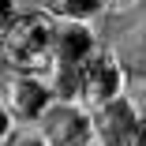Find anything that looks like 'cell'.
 <instances>
[{
  "mask_svg": "<svg viewBox=\"0 0 146 146\" xmlns=\"http://www.w3.org/2000/svg\"><path fill=\"white\" fill-rule=\"evenodd\" d=\"M4 38V60H11L19 71H45L49 68V41H52V19L38 11H19Z\"/></svg>",
  "mask_w": 146,
  "mask_h": 146,
  "instance_id": "6da1fadb",
  "label": "cell"
},
{
  "mask_svg": "<svg viewBox=\"0 0 146 146\" xmlns=\"http://www.w3.org/2000/svg\"><path fill=\"white\" fill-rule=\"evenodd\" d=\"M124 79H127V71L120 64V56L109 52V49H98L90 60L79 64V94H75V101L94 112L105 101L124 94Z\"/></svg>",
  "mask_w": 146,
  "mask_h": 146,
  "instance_id": "7a4b0ae2",
  "label": "cell"
},
{
  "mask_svg": "<svg viewBox=\"0 0 146 146\" xmlns=\"http://www.w3.org/2000/svg\"><path fill=\"white\" fill-rule=\"evenodd\" d=\"M38 131L49 146H86L94 142V112L79 101H52L38 120Z\"/></svg>",
  "mask_w": 146,
  "mask_h": 146,
  "instance_id": "3957f363",
  "label": "cell"
},
{
  "mask_svg": "<svg viewBox=\"0 0 146 146\" xmlns=\"http://www.w3.org/2000/svg\"><path fill=\"white\" fill-rule=\"evenodd\" d=\"M0 101H4V109L11 112L15 124H38L45 109L56 101L49 79H41L38 71H19L4 82V94H0Z\"/></svg>",
  "mask_w": 146,
  "mask_h": 146,
  "instance_id": "277c9868",
  "label": "cell"
},
{
  "mask_svg": "<svg viewBox=\"0 0 146 146\" xmlns=\"http://www.w3.org/2000/svg\"><path fill=\"white\" fill-rule=\"evenodd\" d=\"M98 52V38L90 23L82 19H56L52 23V41H49V64H71L79 68Z\"/></svg>",
  "mask_w": 146,
  "mask_h": 146,
  "instance_id": "5b68a950",
  "label": "cell"
},
{
  "mask_svg": "<svg viewBox=\"0 0 146 146\" xmlns=\"http://www.w3.org/2000/svg\"><path fill=\"white\" fill-rule=\"evenodd\" d=\"M142 116L135 112V105L120 94L105 101L101 109H94V139L101 146H135V131H139Z\"/></svg>",
  "mask_w": 146,
  "mask_h": 146,
  "instance_id": "8992f818",
  "label": "cell"
},
{
  "mask_svg": "<svg viewBox=\"0 0 146 146\" xmlns=\"http://www.w3.org/2000/svg\"><path fill=\"white\" fill-rule=\"evenodd\" d=\"M105 4L101 0H49V11L56 15V19H94L98 11H101Z\"/></svg>",
  "mask_w": 146,
  "mask_h": 146,
  "instance_id": "52a82bcc",
  "label": "cell"
},
{
  "mask_svg": "<svg viewBox=\"0 0 146 146\" xmlns=\"http://www.w3.org/2000/svg\"><path fill=\"white\" fill-rule=\"evenodd\" d=\"M124 45H127V68L124 71H135L139 79H146V26L139 34H131Z\"/></svg>",
  "mask_w": 146,
  "mask_h": 146,
  "instance_id": "ba28073f",
  "label": "cell"
},
{
  "mask_svg": "<svg viewBox=\"0 0 146 146\" xmlns=\"http://www.w3.org/2000/svg\"><path fill=\"white\" fill-rule=\"evenodd\" d=\"M4 146H49L41 139V131H19V135H8Z\"/></svg>",
  "mask_w": 146,
  "mask_h": 146,
  "instance_id": "9c48e42d",
  "label": "cell"
},
{
  "mask_svg": "<svg viewBox=\"0 0 146 146\" xmlns=\"http://www.w3.org/2000/svg\"><path fill=\"white\" fill-rule=\"evenodd\" d=\"M19 11H15V0H0V34L8 30V23L15 19Z\"/></svg>",
  "mask_w": 146,
  "mask_h": 146,
  "instance_id": "30bf717a",
  "label": "cell"
},
{
  "mask_svg": "<svg viewBox=\"0 0 146 146\" xmlns=\"http://www.w3.org/2000/svg\"><path fill=\"white\" fill-rule=\"evenodd\" d=\"M11 124H15V120H11V112L4 109V101H0V142L8 139V131H11Z\"/></svg>",
  "mask_w": 146,
  "mask_h": 146,
  "instance_id": "8fae6325",
  "label": "cell"
},
{
  "mask_svg": "<svg viewBox=\"0 0 146 146\" xmlns=\"http://www.w3.org/2000/svg\"><path fill=\"white\" fill-rule=\"evenodd\" d=\"M135 146H146V116L139 120V131H135Z\"/></svg>",
  "mask_w": 146,
  "mask_h": 146,
  "instance_id": "7c38bea8",
  "label": "cell"
},
{
  "mask_svg": "<svg viewBox=\"0 0 146 146\" xmlns=\"http://www.w3.org/2000/svg\"><path fill=\"white\" fill-rule=\"evenodd\" d=\"M105 8H131V4H139V0H101Z\"/></svg>",
  "mask_w": 146,
  "mask_h": 146,
  "instance_id": "4fadbf2b",
  "label": "cell"
},
{
  "mask_svg": "<svg viewBox=\"0 0 146 146\" xmlns=\"http://www.w3.org/2000/svg\"><path fill=\"white\" fill-rule=\"evenodd\" d=\"M0 60H4V38H0Z\"/></svg>",
  "mask_w": 146,
  "mask_h": 146,
  "instance_id": "5bb4252c",
  "label": "cell"
},
{
  "mask_svg": "<svg viewBox=\"0 0 146 146\" xmlns=\"http://www.w3.org/2000/svg\"><path fill=\"white\" fill-rule=\"evenodd\" d=\"M86 146H101V142H98V139H94V142H86Z\"/></svg>",
  "mask_w": 146,
  "mask_h": 146,
  "instance_id": "9a60e30c",
  "label": "cell"
}]
</instances>
